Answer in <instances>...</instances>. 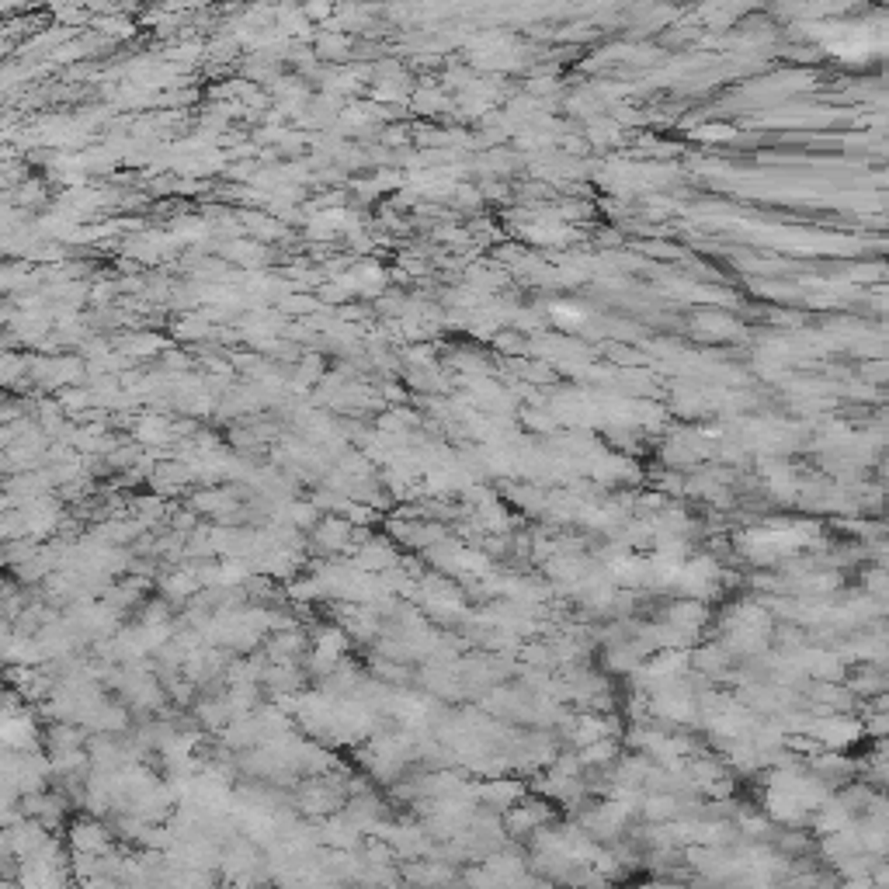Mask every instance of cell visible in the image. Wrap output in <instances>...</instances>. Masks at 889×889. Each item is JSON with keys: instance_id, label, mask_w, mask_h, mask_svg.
Segmentation results:
<instances>
[]
</instances>
